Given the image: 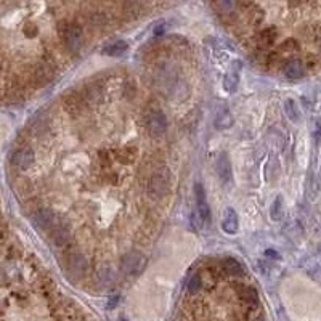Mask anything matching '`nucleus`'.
<instances>
[{
	"label": "nucleus",
	"instance_id": "obj_3",
	"mask_svg": "<svg viewBox=\"0 0 321 321\" xmlns=\"http://www.w3.org/2000/svg\"><path fill=\"white\" fill-rule=\"evenodd\" d=\"M145 122H147V130L151 137H162L167 132V118L166 114L159 109H151L148 111L147 118H145Z\"/></svg>",
	"mask_w": 321,
	"mask_h": 321
},
{
	"label": "nucleus",
	"instance_id": "obj_1",
	"mask_svg": "<svg viewBox=\"0 0 321 321\" xmlns=\"http://www.w3.org/2000/svg\"><path fill=\"white\" fill-rule=\"evenodd\" d=\"M58 34L63 40L64 47L71 51V53H79L84 47V32L77 23H68L63 21L58 25Z\"/></svg>",
	"mask_w": 321,
	"mask_h": 321
},
{
	"label": "nucleus",
	"instance_id": "obj_19",
	"mask_svg": "<svg viewBox=\"0 0 321 321\" xmlns=\"http://www.w3.org/2000/svg\"><path fill=\"white\" fill-rule=\"evenodd\" d=\"M283 217V198L278 196L272 206V219L273 220H281Z\"/></svg>",
	"mask_w": 321,
	"mask_h": 321
},
{
	"label": "nucleus",
	"instance_id": "obj_16",
	"mask_svg": "<svg viewBox=\"0 0 321 321\" xmlns=\"http://www.w3.org/2000/svg\"><path fill=\"white\" fill-rule=\"evenodd\" d=\"M297 50H299V44H297L294 39H288L281 47H279V55L291 56V55H294Z\"/></svg>",
	"mask_w": 321,
	"mask_h": 321
},
{
	"label": "nucleus",
	"instance_id": "obj_20",
	"mask_svg": "<svg viewBox=\"0 0 321 321\" xmlns=\"http://www.w3.org/2000/svg\"><path fill=\"white\" fill-rule=\"evenodd\" d=\"M318 183H320V186H321V169H320V175H318Z\"/></svg>",
	"mask_w": 321,
	"mask_h": 321
},
{
	"label": "nucleus",
	"instance_id": "obj_10",
	"mask_svg": "<svg viewBox=\"0 0 321 321\" xmlns=\"http://www.w3.org/2000/svg\"><path fill=\"white\" fill-rule=\"evenodd\" d=\"M275 37H276V34L273 31V27L264 29V31L257 36V45H259V49H268V47H272L273 42H275Z\"/></svg>",
	"mask_w": 321,
	"mask_h": 321
},
{
	"label": "nucleus",
	"instance_id": "obj_2",
	"mask_svg": "<svg viewBox=\"0 0 321 321\" xmlns=\"http://www.w3.org/2000/svg\"><path fill=\"white\" fill-rule=\"evenodd\" d=\"M147 191L154 199H162L171 191V172L167 167H159L149 175L147 182Z\"/></svg>",
	"mask_w": 321,
	"mask_h": 321
},
{
	"label": "nucleus",
	"instance_id": "obj_9",
	"mask_svg": "<svg viewBox=\"0 0 321 321\" xmlns=\"http://www.w3.org/2000/svg\"><path fill=\"white\" fill-rule=\"evenodd\" d=\"M217 175L220 177L222 182H228L231 178V164H230V159L226 154H222L217 161Z\"/></svg>",
	"mask_w": 321,
	"mask_h": 321
},
{
	"label": "nucleus",
	"instance_id": "obj_11",
	"mask_svg": "<svg viewBox=\"0 0 321 321\" xmlns=\"http://www.w3.org/2000/svg\"><path fill=\"white\" fill-rule=\"evenodd\" d=\"M223 268H225V272L228 273L230 276H235V278L244 276V268L235 259H226L223 262Z\"/></svg>",
	"mask_w": 321,
	"mask_h": 321
},
{
	"label": "nucleus",
	"instance_id": "obj_4",
	"mask_svg": "<svg viewBox=\"0 0 321 321\" xmlns=\"http://www.w3.org/2000/svg\"><path fill=\"white\" fill-rule=\"evenodd\" d=\"M196 217L201 226L211 223V209L206 199V191L201 185H196Z\"/></svg>",
	"mask_w": 321,
	"mask_h": 321
},
{
	"label": "nucleus",
	"instance_id": "obj_6",
	"mask_svg": "<svg viewBox=\"0 0 321 321\" xmlns=\"http://www.w3.org/2000/svg\"><path fill=\"white\" fill-rule=\"evenodd\" d=\"M239 226V220H238V214L235 212V209L228 207L225 211L223 220H222V228L226 233V235H235L238 231Z\"/></svg>",
	"mask_w": 321,
	"mask_h": 321
},
{
	"label": "nucleus",
	"instance_id": "obj_5",
	"mask_svg": "<svg viewBox=\"0 0 321 321\" xmlns=\"http://www.w3.org/2000/svg\"><path fill=\"white\" fill-rule=\"evenodd\" d=\"M145 265V257L140 252H128L122 257V268L127 275H135Z\"/></svg>",
	"mask_w": 321,
	"mask_h": 321
},
{
	"label": "nucleus",
	"instance_id": "obj_12",
	"mask_svg": "<svg viewBox=\"0 0 321 321\" xmlns=\"http://www.w3.org/2000/svg\"><path fill=\"white\" fill-rule=\"evenodd\" d=\"M127 49H128L127 42H124V40H118V42H113L111 45H108L106 49L103 50V53L108 55V56H121V55L125 53Z\"/></svg>",
	"mask_w": 321,
	"mask_h": 321
},
{
	"label": "nucleus",
	"instance_id": "obj_8",
	"mask_svg": "<svg viewBox=\"0 0 321 321\" xmlns=\"http://www.w3.org/2000/svg\"><path fill=\"white\" fill-rule=\"evenodd\" d=\"M303 73H305V68H303V63L300 60H297V58H294V60H289L288 63L284 64V74H286V77H289V79H300Z\"/></svg>",
	"mask_w": 321,
	"mask_h": 321
},
{
	"label": "nucleus",
	"instance_id": "obj_13",
	"mask_svg": "<svg viewBox=\"0 0 321 321\" xmlns=\"http://www.w3.org/2000/svg\"><path fill=\"white\" fill-rule=\"evenodd\" d=\"M284 113L286 116L289 118L291 122H294V124H297V122L300 121V111H299V106H297V103L294 100H286L284 103Z\"/></svg>",
	"mask_w": 321,
	"mask_h": 321
},
{
	"label": "nucleus",
	"instance_id": "obj_14",
	"mask_svg": "<svg viewBox=\"0 0 321 321\" xmlns=\"http://www.w3.org/2000/svg\"><path fill=\"white\" fill-rule=\"evenodd\" d=\"M82 104H84V100L80 97H73V95H68L64 98V108L69 113H80V109H82Z\"/></svg>",
	"mask_w": 321,
	"mask_h": 321
},
{
	"label": "nucleus",
	"instance_id": "obj_7",
	"mask_svg": "<svg viewBox=\"0 0 321 321\" xmlns=\"http://www.w3.org/2000/svg\"><path fill=\"white\" fill-rule=\"evenodd\" d=\"M243 18L246 21V25L249 26H259L262 23V11L259 7H255V5H243Z\"/></svg>",
	"mask_w": 321,
	"mask_h": 321
},
{
	"label": "nucleus",
	"instance_id": "obj_15",
	"mask_svg": "<svg viewBox=\"0 0 321 321\" xmlns=\"http://www.w3.org/2000/svg\"><path fill=\"white\" fill-rule=\"evenodd\" d=\"M215 8L220 15H230L235 11L238 0H215Z\"/></svg>",
	"mask_w": 321,
	"mask_h": 321
},
{
	"label": "nucleus",
	"instance_id": "obj_18",
	"mask_svg": "<svg viewBox=\"0 0 321 321\" xmlns=\"http://www.w3.org/2000/svg\"><path fill=\"white\" fill-rule=\"evenodd\" d=\"M223 87L226 92H235L238 87V74L236 73H228L223 79Z\"/></svg>",
	"mask_w": 321,
	"mask_h": 321
},
{
	"label": "nucleus",
	"instance_id": "obj_17",
	"mask_svg": "<svg viewBox=\"0 0 321 321\" xmlns=\"http://www.w3.org/2000/svg\"><path fill=\"white\" fill-rule=\"evenodd\" d=\"M219 128H226L231 125V116L226 109H220L219 114H217V121H215Z\"/></svg>",
	"mask_w": 321,
	"mask_h": 321
}]
</instances>
